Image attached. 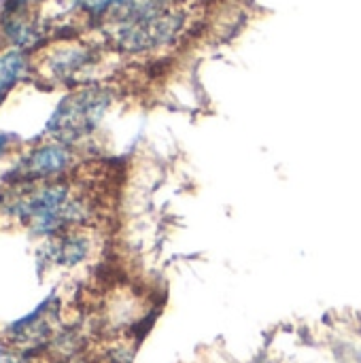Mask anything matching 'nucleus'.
<instances>
[{
  "instance_id": "f257e3e1",
  "label": "nucleus",
  "mask_w": 361,
  "mask_h": 363,
  "mask_svg": "<svg viewBox=\"0 0 361 363\" xmlns=\"http://www.w3.org/2000/svg\"><path fill=\"white\" fill-rule=\"evenodd\" d=\"M68 157L64 151L60 149H45V151H38L34 157H32V168L38 172V174H49V172H57L66 166Z\"/></svg>"
},
{
  "instance_id": "f03ea898",
  "label": "nucleus",
  "mask_w": 361,
  "mask_h": 363,
  "mask_svg": "<svg viewBox=\"0 0 361 363\" xmlns=\"http://www.w3.org/2000/svg\"><path fill=\"white\" fill-rule=\"evenodd\" d=\"M19 66H21L19 55H4L0 60V91H4L15 81V77L19 72Z\"/></svg>"
},
{
  "instance_id": "7ed1b4c3",
  "label": "nucleus",
  "mask_w": 361,
  "mask_h": 363,
  "mask_svg": "<svg viewBox=\"0 0 361 363\" xmlns=\"http://www.w3.org/2000/svg\"><path fill=\"white\" fill-rule=\"evenodd\" d=\"M115 2H123V0H85V4H87L89 9H96V11L106 9L109 4H115Z\"/></svg>"
}]
</instances>
